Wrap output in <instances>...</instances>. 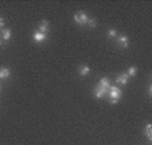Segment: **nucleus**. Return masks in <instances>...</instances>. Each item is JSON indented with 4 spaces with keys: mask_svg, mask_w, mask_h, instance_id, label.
I'll return each mask as SVG.
<instances>
[{
    "mask_svg": "<svg viewBox=\"0 0 152 145\" xmlns=\"http://www.w3.org/2000/svg\"><path fill=\"white\" fill-rule=\"evenodd\" d=\"M108 94H109V98H110V102L112 103H117V101L121 98V90L116 86H110L109 90H108Z\"/></svg>",
    "mask_w": 152,
    "mask_h": 145,
    "instance_id": "1",
    "label": "nucleus"
},
{
    "mask_svg": "<svg viewBox=\"0 0 152 145\" xmlns=\"http://www.w3.org/2000/svg\"><path fill=\"white\" fill-rule=\"evenodd\" d=\"M88 20H89V17H88V15H86L83 11H80L74 15V22L77 23V24L85 26V24H88Z\"/></svg>",
    "mask_w": 152,
    "mask_h": 145,
    "instance_id": "2",
    "label": "nucleus"
},
{
    "mask_svg": "<svg viewBox=\"0 0 152 145\" xmlns=\"http://www.w3.org/2000/svg\"><path fill=\"white\" fill-rule=\"evenodd\" d=\"M98 86H100V87L102 89V90L105 91L106 94H108V90H109V87H110V81H109V78H106V77L101 78L100 82H98Z\"/></svg>",
    "mask_w": 152,
    "mask_h": 145,
    "instance_id": "3",
    "label": "nucleus"
},
{
    "mask_svg": "<svg viewBox=\"0 0 152 145\" xmlns=\"http://www.w3.org/2000/svg\"><path fill=\"white\" fill-rule=\"evenodd\" d=\"M32 38H34V40L37 43H42V42H45L46 40V34H42V32H39V31H37V32H34V35H32Z\"/></svg>",
    "mask_w": 152,
    "mask_h": 145,
    "instance_id": "4",
    "label": "nucleus"
},
{
    "mask_svg": "<svg viewBox=\"0 0 152 145\" xmlns=\"http://www.w3.org/2000/svg\"><path fill=\"white\" fill-rule=\"evenodd\" d=\"M117 43L121 47L126 48L128 47V36H126V35H120V36H117Z\"/></svg>",
    "mask_w": 152,
    "mask_h": 145,
    "instance_id": "5",
    "label": "nucleus"
},
{
    "mask_svg": "<svg viewBox=\"0 0 152 145\" xmlns=\"http://www.w3.org/2000/svg\"><path fill=\"white\" fill-rule=\"evenodd\" d=\"M128 79H129L128 74H120L116 77V82L121 83V85H126V83H128Z\"/></svg>",
    "mask_w": 152,
    "mask_h": 145,
    "instance_id": "6",
    "label": "nucleus"
},
{
    "mask_svg": "<svg viewBox=\"0 0 152 145\" xmlns=\"http://www.w3.org/2000/svg\"><path fill=\"white\" fill-rule=\"evenodd\" d=\"M47 30H49V22H47V20H42V22L39 23V32L46 34Z\"/></svg>",
    "mask_w": 152,
    "mask_h": 145,
    "instance_id": "7",
    "label": "nucleus"
},
{
    "mask_svg": "<svg viewBox=\"0 0 152 145\" xmlns=\"http://www.w3.org/2000/svg\"><path fill=\"white\" fill-rule=\"evenodd\" d=\"M10 74H11V71H10L8 67H0V78H1V79L8 78Z\"/></svg>",
    "mask_w": 152,
    "mask_h": 145,
    "instance_id": "8",
    "label": "nucleus"
},
{
    "mask_svg": "<svg viewBox=\"0 0 152 145\" xmlns=\"http://www.w3.org/2000/svg\"><path fill=\"white\" fill-rule=\"evenodd\" d=\"M105 94H106V93H105V91H104L98 85L94 87V95L97 97V98H104V97H105Z\"/></svg>",
    "mask_w": 152,
    "mask_h": 145,
    "instance_id": "9",
    "label": "nucleus"
},
{
    "mask_svg": "<svg viewBox=\"0 0 152 145\" xmlns=\"http://www.w3.org/2000/svg\"><path fill=\"white\" fill-rule=\"evenodd\" d=\"M78 73H80V75H82V77H85V75H88L90 73V68L89 66H81L80 70H78Z\"/></svg>",
    "mask_w": 152,
    "mask_h": 145,
    "instance_id": "10",
    "label": "nucleus"
},
{
    "mask_svg": "<svg viewBox=\"0 0 152 145\" xmlns=\"http://www.w3.org/2000/svg\"><path fill=\"white\" fill-rule=\"evenodd\" d=\"M1 35H3V39L6 40H10L11 39V31L8 28H1Z\"/></svg>",
    "mask_w": 152,
    "mask_h": 145,
    "instance_id": "11",
    "label": "nucleus"
},
{
    "mask_svg": "<svg viewBox=\"0 0 152 145\" xmlns=\"http://www.w3.org/2000/svg\"><path fill=\"white\" fill-rule=\"evenodd\" d=\"M145 134H147L148 141H152V126H151V124H148V125L145 126Z\"/></svg>",
    "mask_w": 152,
    "mask_h": 145,
    "instance_id": "12",
    "label": "nucleus"
},
{
    "mask_svg": "<svg viewBox=\"0 0 152 145\" xmlns=\"http://www.w3.org/2000/svg\"><path fill=\"white\" fill-rule=\"evenodd\" d=\"M136 73H137V67H136V66H131V67L128 68V73H126V74H128V77L129 75L133 77V75H136Z\"/></svg>",
    "mask_w": 152,
    "mask_h": 145,
    "instance_id": "13",
    "label": "nucleus"
},
{
    "mask_svg": "<svg viewBox=\"0 0 152 145\" xmlns=\"http://www.w3.org/2000/svg\"><path fill=\"white\" fill-rule=\"evenodd\" d=\"M106 35H108V38H117V31L115 28H110L109 31L106 32Z\"/></svg>",
    "mask_w": 152,
    "mask_h": 145,
    "instance_id": "14",
    "label": "nucleus"
},
{
    "mask_svg": "<svg viewBox=\"0 0 152 145\" xmlns=\"http://www.w3.org/2000/svg\"><path fill=\"white\" fill-rule=\"evenodd\" d=\"M88 26H89L90 28H94L96 27V20L94 19H89L88 20Z\"/></svg>",
    "mask_w": 152,
    "mask_h": 145,
    "instance_id": "15",
    "label": "nucleus"
},
{
    "mask_svg": "<svg viewBox=\"0 0 152 145\" xmlns=\"http://www.w3.org/2000/svg\"><path fill=\"white\" fill-rule=\"evenodd\" d=\"M148 95H149V97L152 95V86H151V85L148 86Z\"/></svg>",
    "mask_w": 152,
    "mask_h": 145,
    "instance_id": "16",
    "label": "nucleus"
},
{
    "mask_svg": "<svg viewBox=\"0 0 152 145\" xmlns=\"http://www.w3.org/2000/svg\"><path fill=\"white\" fill-rule=\"evenodd\" d=\"M1 27H4V19L3 17H0V28H1Z\"/></svg>",
    "mask_w": 152,
    "mask_h": 145,
    "instance_id": "17",
    "label": "nucleus"
},
{
    "mask_svg": "<svg viewBox=\"0 0 152 145\" xmlns=\"http://www.w3.org/2000/svg\"><path fill=\"white\" fill-rule=\"evenodd\" d=\"M0 44H1V39H0Z\"/></svg>",
    "mask_w": 152,
    "mask_h": 145,
    "instance_id": "18",
    "label": "nucleus"
}]
</instances>
